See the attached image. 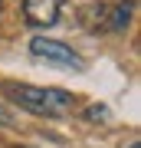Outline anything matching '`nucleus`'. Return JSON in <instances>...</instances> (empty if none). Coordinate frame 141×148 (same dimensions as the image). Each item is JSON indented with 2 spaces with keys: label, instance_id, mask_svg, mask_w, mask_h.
Masks as SVG:
<instances>
[{
  "label": "nucleus",
  "instance_id": "nucleus-1",
  "mask_svg": "<svg viewBox=\"0 0 141 148\" xmlns=\"http://www.w3.org/2000/svg\"><path fill=\"white\" fill-rule=\"evenodd\" d=\"M3 95L10 102H16L20 109L33 112V115H46V119H63L76 109V95L72 92H63V89H43V86H16V82H7L3 86Z\"/></svg>",
  "mask_w": 141,
  "mask_h": 148
},
{
  "label": "nucleus",
  "instance_id": "nucleus-2",
  "mask_svg": "<svg viewBox=\"0 0 141 148\" xmlns=\"http://www.w3.org/2000/svg\"><path fill=\"white\" fill-rule=\"evenodd\" d=\"M30 53L36 59H43V63H49V66H59V69H85V63L79 59V53L69 49L66 43H59V40L33 36L30 40Z\"/></svg>",
  "mask_w": 141,
  "mask_h": 148
},
{
  "label": "nucleus",
  "instance_id": "nucleus-3",
  "mask_svg": "<svg viewBox=\"0 0 141 148\" xmlns=\"http://www.w3.org/2000/svg\"><path fill=\"white\" fill-rule=\"evenodd\" d=\"M66 0H23V16L33 27H52Z\"/></svg>",
  "mask_w": 141,
  "mask_h": 148
},
{
  "label": "nucleus",
  "instance_id": "nucleus-4",
  "mask_svg": "<svg viewBox=\"0 0 141 148\" xmlns=\"http://www.w3.org/2000/svg\"><path fill=\"white\" fill-rule=\"evenodd\" d=\"M135 3L138 0H121V3L108 7V20H105V33H125L131 16H135Z\"/></svg>",
  "mask_w": 141,
  "mask_h": 148
},
{
  "label": "nucleus",
  "instance_id": "nucleus-5",
  "mask_svg": "<svg viewBox=\"0 0 141 148\" xmlns=\"http://www.w3.org/2000/svg\"><path fill=\"white\" fill-rule=\"evenodd\" d=\"M105 20H108V7L105 3H89V7H82V27L85 30H92V33H105Z\"/></svg>",
  "mask_w": 141,
  "mask_h": 148
},
{
  "label": "nucleus",
  "instance_id": "nucleus-6",
  "mask_svg": "<svg viewBox=\"0 0 141 148\" xmlns=\"http://www.w3.org/2000/svg\"><path fill=\"white\" fill-rule=\"evenodd\" d=\"M85 119L89 122H108V106H89L85 109Z\"/></svg>",
  "mask_w": 141,
  "mask_h": 148
},
{
  "label": "nucleus",
  "instance_id": "nucleus-7",
  "mask_svg": "<svg viewBox=\"0 0 141 148\" xmlns=\"http://www.w3.org/2000/svg\"><path fill=\"white\" fill-rule=\"evenodd\" d=\"M128 148H141V145H138V142H131V145H128Z\"/></svg>",
  "mask_w": 141,
  "mask_h": 148
},
{
  "label": "nucleus",
  "instance_id": "nucleus-8",
  "mask_svg": "<svg viewBox=\"0 0 141 148\" xmlns=\"http://www.w3.org/2000/svg\"><path fill=\"white\" fill-rule=\"evenodd\" d=\"M0 3H3V0H0Z\"/></svg>",
  "mask_w": 141,
  "mask_h": 148
}]
</instances>
